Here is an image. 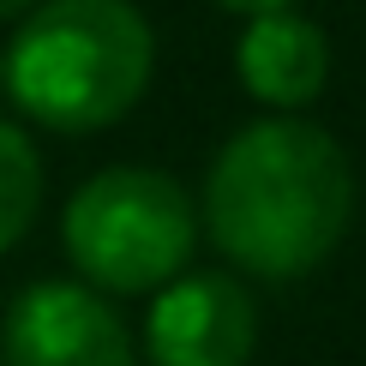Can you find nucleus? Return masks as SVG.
Masks as SVG:
<instances>
[{
	"instance_id": "1",
	"label": "nucleus",
	"mask_w": 366,
	"mask_h": 366,
	"mask_svg": "<svg viewBox=\"0 0 366 366\" xmlns=\"http://www.w3.org/2000/svg\"><path fill=\"white\" fill-rule=\"evenodd\" d=\"M355 217V169L325 127L295 114L252 120L204 180V228L222 258L270 282L318 270Z\"/></svg>"
},
{
	"instance_id": "4",
	"label": "nucleus",
	"mask_w": 366,
	"mask_h": 366,
	"mask_svg": "<svg viewBox=\"0 0 366 366\" xmlns=\"http://www.w3.org/2000/svg\"><path fill=\"white\" fill-rule=\"evenodd\" d=\"M6 366H139L120 312L97 288L30 282L0 325Z\"/></svg>"
},
{
	"instance_id": "2",
	"label": "nucleus",
	"mask_w": 366,
	"mask_h": 366,
	"mask_svg": "<svg viewBox=\"0 0 366 366\" xmlns=\"http://www.w3.org/2000/svg\"><path fill=\"white\" fill-rule=\"evenodd\" d=\"M0 66L36 127L102 132L144 97L157 36L132 0H36Z\"/></svg>"
},
{
	"instance_id": "3",
	"label": "nucleus",
	"mask_w": 366,
	"mask_h": 366,
	"mask_svg": "<svg viewBox=\"0 0 366 366\" xmlns=\"http://www.w3.org/2000/svg\"><path fill=\"white\" fill-rule=\"evenodd\" d=\"M60 240L84 282L109 295H144L174 282V270L192 258L198 210L162 169H102L72 192Z\"/></svg>"
},
{
	"instance_id": "9",
	"label": "nucleus",
	"mask_w": 366,
	"mask_h": 366,
	"mask_svg": "<svg viewBox=\"0 0 366 366\" xmlns=\"http://www.w3.org/2000/svg\"><path fill=\"white\" fill-rule=\"evenodd\" d=\"M36 0H0V19H19V12H30Z\"/></svg>"
},
{
	"instance_id": "6",
	"label": "nucleus",
	"mask_w": 366,
	"mask_h": 366,
	"mask_svg": "<svg viewBox=\"0 0 366 366\" xmlns=\"http://www.w3.org/2000/svg\"><path fill=\"white\" fill-rule=\"evenodd\" d=\"M234 72L247 84V97H258L264 109H307V102L325 90L330 79V42L312 19L288 12H264V19H247L234 42Z\"/></svg>"
},
{
	"instance_id": "10",
	"label": "nucleus",
	"mask_w": 366,
	"mask_h": 366,
	"mask_svg": "<svg viewBox=\"0 0 366 366\" xmlns=\"http://www.w3.org/2000/svg\"><path fill=\"white\" fill-rule=\"evenodd\" d=\"M0 84H6V66H0Z\"/></svg>"
},
{
	"instance_id": "5",
	"label": "nucleus",
	"mask_w": 366,
	"mask_h": 366,
	"mask_svg": "<svg viewBox=\"0 0 366 366\" xmlns=\"http://www.w3.org/2000/svg\"><path fill=\"white\" fill-rule=\"evenodd\" d=\"M258 342V307L234 277L162 282L144 318V348L157 366H247Z\"/></svg>"
},
{
	"instance_id": "7",
	"label": "nucleus",
	"mask_w": 366,
	"mask_h": 366,
	"mask_svg": "<svg viewBox=\"0 0 366 366\" xmlns=\"http://www.w3.org/2000/svg\"><path fill=\"white\" fill-rule=\"evenodd\" d=\"M42 204V157L24 127L0 120V252H12L30 234Z\"/></svg>"
},
{
	"instance_id": "8",
	"label": "nucleus",
	"mask_w": 366,
	"mask_h": 366,
	"mask_svg": "<svg viewBox=\"0 0 366 366\" xmlns=\"http://www.w3.org/2000/svg\"><path fill=\"white\" fill-rule=\"evenodd\" d=\"M217 6H228V12H247V19H264V12H288L295 0H217Z\"/></svg>"
}]
</instances>
